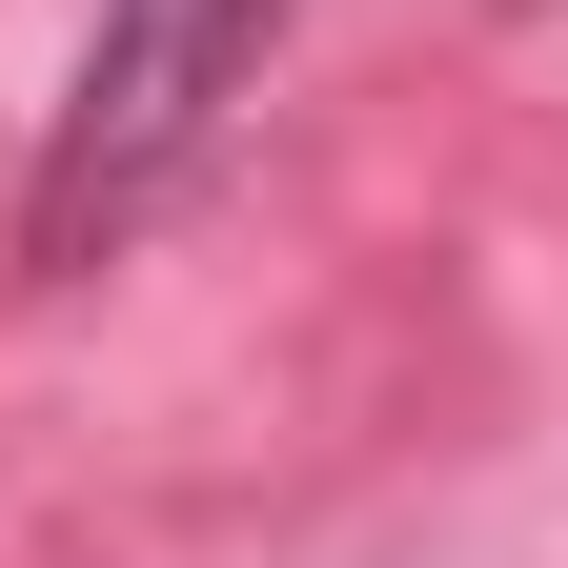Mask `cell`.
Masks as SVG:
<instances>
[{"label": "cell", "instance_id": "obj_1", "mask_svg": "<svg viewBox=\"0 0 568 568\" xmlns=\"http://www.w3.org/2000/svg\"><path fill=\"white\" fill-rule=\"evenodd\" d=\"M284 21H305V0H102L82 82H61V142H41V183H21V244H41L61 284L122 264L203 163H224V122L264 102Z\"/></svg>", "mask_w": 568, "mask_h": 568}]
</instances>
